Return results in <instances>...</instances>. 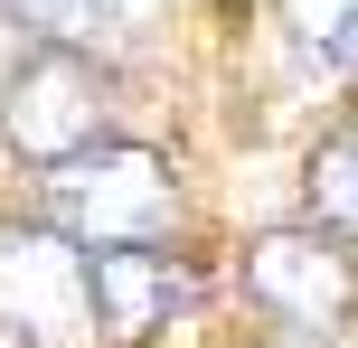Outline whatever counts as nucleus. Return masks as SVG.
Here are the masks:
<instances>
[{"instance_id": "obj_1", "label": "nucleus", "mask_w": 358, "mask_h": 348, "mask_svg": "<svg viewBox=\"0 0 358 348\" xmlns=\"http://www.w3.org/2000/svg\"><path fill=\"white\" fill-rule=\"evenodd\" d=\"M179 207V179L161 151L142 142H85L66 160H48V217L66 226L76 245H132V236H161Z\"/></svg>"}, {"instance_id": "obj_2", "label": "nucleus", "mask_w": 358, "mask_h": 348, "mask_svg": "<svg viewBox=\"0 0 358 348\" xmlns=\"http://www.w3.org/2000/svg\"><path fill=\"white\" fill-rule=\"evenodd\" d=\"M104 123H113V75L76 38H38V56L10 75V142L29 160H66L104 142Z\"/></svg>"}, {"instance_id": "obj_3", "label": "nucleus", "mask_w": 358, "mask_h": 348, "mask_svg": "<svg viewBox=\"0 0 358 348\" xmlns=\"http://www.w3.org/2000/svg\"><path fill=\"white\" fill-rule=\"evenodd\" d=\"M198 301V273L179 255H161V236L132 245H85V320L104 339H151L170 330V311Z\"/></svg>"}, {"instance_id": "obj_4", "label": "nucleus", "mask_w": 358, "mask_h": 348, "mask_svg": "<svg viewBox=\"0 0 358 348\" xmlns=\"http://www.w3.org/2000/svg\"><path fill=\"white\" fill-rule=\"evenodd\" d=\"M245 292L292 330H340L358 311V273L330 236H264L245 245Z\"/></svg>"}, {"instance_id": "obj_5", "label": "nucleus", "mask_w": 358, "mask_h": 348, "mask_svg": "<svg viewBox=\"0 0 358 348\" xmlns=\"http://www.w3.org/2000/svg\"><path fill=\"white\" fill-rule=\"evenodd\" d=\"M19 19H29L38 38H76V47H94V38H123V29H142L161 0H10Z\"/></svg>"}, {"instance_id": "obj_6", "label": "nucleus", "mask_w": 358, "mask_h": 348, "mask_svg": "<svg viewBox=\"0 0 358 348\" xmlns=\"http://www.w3.org/2000/svg\"><path fill=\"white\" fill-rule=\"evenodd\" d=\"M283 29L321 75H358V0H283Z\"/></svg>"}, {"instance_id": "obj_7", "label": "nucleus", "mask_w": 358, "mask_h": 348, "mask_svg": "<svg viewBox=\"0 0 358 348\" xmlns=\"http://www.w3.org/2000/svg\"><path fill=\"white\" fill-rule=\"evenodd\" d=\"M311 217L340 226V236H358V123L340 132V142L311 151Z\"/></svg>"}]
</instances>
